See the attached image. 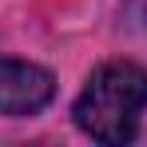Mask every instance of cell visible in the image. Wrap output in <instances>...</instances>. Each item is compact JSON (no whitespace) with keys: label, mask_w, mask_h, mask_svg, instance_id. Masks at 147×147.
Here are the masks:
<instances>
[{"label":"cell","mask_w":147,"mask_h":147,"mask_svg":"<svg viewBox=\"0 0 147 147\" xmlns=\"http://www.w3.org/2000/svg\"><path fill=\"white\" fill-rule=\"evenodd\" d=\"M143 107H147V72L139 64L111 60L92 72L72 115L76 127L99 143H127L139 131Z\"/></svg>","instance_id":"6da1fadb"},{"label":"cell","mask_w":147,"mask_h":147,"mask_svg":"<svg viewBox=\"0 0 147 147\" xmlns=\"http://www.w3.org/2000/svg\"><path fill=\"white\" fill-rule=\"evenodd\" d=\"M56 96V80L40 64L0 56V115H36Z\"/></svg>","instance_id":"7a4b0ae2"}]
</instances>
